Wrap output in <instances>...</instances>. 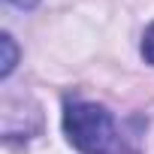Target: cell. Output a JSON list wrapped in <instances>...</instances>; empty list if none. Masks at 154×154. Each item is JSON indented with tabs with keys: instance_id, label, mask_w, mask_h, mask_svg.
<instances>
[{
	"instance_id": "6da1fadb",
	"label": "cell",
	"mask_w": 154,
	"mask_h": 154,
	"mask_svg": "<svg viewBox=\"0 0 154 154\" xmlns=\"http://www.w3.org/2000/svg\"><path fill=\"white\" fill-rule=\"evenodd\" d=\"M63 133L69 145L82 154H109L118 145L112 112L85 100H69L63 106Z\"/></svg>"
},
{
	"instance_id": "7a4b0ae2",
	"label": "cell",
	"mask_w": 154,
	"mask_h": 154,
	"mask_svg": "<svg viewBox=\"0 0 154 154\" xmlns=\"http://www.w3.org/2000/svg\"><path fill=\"white\" fill-rule=\"evenodd\" d=\"M0 48H3V66H0V75L6 79V75L15 69V63H18V48H15V42H12L9 33L0 36Z\"/></svg>"
},
{
	"instance_id": "277c9868",
	"label": "cell",
	"mask_w": 154,
	"mask_h": 154,
	"mask_svg": "<svg viewBox=\"0 0 154 154\" xmlns=\"http://www.w3.org/2000/svg\"><path fill=\"white\" fill-rule=\"evenodd\" d=\"M6 3H12V6H18V9H33L39 0H6Z\"/></svg>"
},
{
	"instance_id": "3957f363",
	"label": "cell",
	"mask_w": 154,
	"mask_h": 154,
	"mask_svg": "<svg viewBox=\"0 0 154 154\" xmlns=\"http://www.w3.org/2000/svg\"><path fill=\"white\" fill-rule=\"evenodd\" d=\"M142 57H145V63H154V21L148 24V30L142 36Z\"/></svg>"
}]
</instances>
